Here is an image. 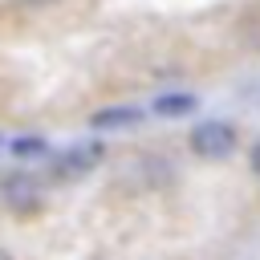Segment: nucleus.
Returning <instances> with one entry per match:
<instances>
[{
  "instance_id": "39448f33",
  "label": "nucleus",
  "mask_w": 260,
  "mask_h": 260,
  "mask_svg": "<svg viewBox=\"0 0 260 260\" xmlns=\"http://www.w3.org/2000/svg\"><path fill=\"white\" fill-rule=\"evenodd\" d=\"M102 158V146H93V142H85V146H73L69 154H61V175H85L93 162Z\"/></svg>"
},
{
  "instance_id": "7ed1b4c3",
  "label": "nucleus",
  "mask_w": 260,
  "mask_h": 260,
  "mask_svg": "<svg viewBox=\"0 0 260 260\" xmlns=\"http://www.w3.org/2000/svg\"><path fill=\"white\" fill-rule=\"evenodd\" d=\"M150 110H154L158 118H187V114L199 110V93H195V89H167V93L154 98Z\"/></svg>"
},
{
  "instance_id": "20e7f679",
  "label": "nucleus",
  "mask_w": 260,
  "mask_h": 260,
  "mask_svg": "<svg viewBox=\"0 0 260 260\" xmlns=\"http://www.w3.org/2000/svg\"><path fill=\"white\" fill-rule=\"evenodd\" d=\"M0 199H4L12 211H28V207L37 203V183H32L28 175H8V179L0 183Z\"/></svg>"
},
{
  "instance_id": "f257e3e1",
  "label": "nucleus",
  "mask_w": 260,
  "mask_h": 260,
  "mask_svg": "<svg viewBox=\"0 0 260 260\" xmlns=\"http://www.w3.org/2000/svg\"><path fill=\"white\" fill-rule=\"evenodd\" d=\"M187 146H191L195 158L215 162V158H228L236 150V130H232V122L207 118V122H195V130L187 134Z\"/></svg>"
},
{
  "instance_id": "423d86ee",
  "label": "nucleus",
  "mask_w": 260,
  "mask_h": 260,
  "mask_svg": "<svg viewBox=\"0 0 260 260\" xmlns=\"http://www.w3.org/2000/svg\"><path fill=\"white\" fill-rule=\"evenodd\" d=\"M45 150H49V146H45V138H41V134H24V138H16V142H12V154H16V158H41Z\"/></svg>"
},
{
  "instance_id": "6e6552de",
  "label": "nucleus",
  "mask_w": 260,
  "mask_h": 260,
  "mask_svg": "<svg viewBox=\"0 0 260 260\" xmlns=\"http://www.w3.org/2000/svg\"><path fill=\"white\" fill-rule=\"evenodd\" d=\"M24 4H37V8H45V4H53V0H24Z\"/></svg>"
},
{
  "instance_id": "1a4fd4ad",
  "label": "nucleus",
  "mask_w": 260,
  "mask_h": 260,
  "mask_svg": "<svg viewBox=\"0 0 260 260\" xmlns=\"http://www.w3.org/2000/svg\"><path fill=\"white\" fill-rule=\"evenodd\" d=\"M0 260H12V252H8V248H0Z\"/></svg>"
},
{
  "instance_id": "f03ea898",
  "label": "nucleus",
  "mask_w": 260,
  "mask_h": 260,
  "mask_svg": "<svg viewBox=\"0 0 260 260\" xmlns=\"http://www.w3.org/2000/svg\"><path fill=\"white\" fill-rule=\"evenodd\" d=\"M138 122H142L138 106H102L98 114H89V130H102V134H118V130H130Z\"/></svg>"
},
{
  "instance_id": "0eeeda50",
  "label": "nucleus",
  "mask_w": 260,
  "mask_h": 260,
  "mask_svg": "<svg viewBox=\"0 0 260 260\" xmlns=\"http://www.w3.org/2000/svg\"><path fill=\"white\" fill-rule=\"evenodd\" d=\"M248 158H252V171H256V175H260V142H256V146H252V154H248Z\"/></svg>"
}]
</instances>
